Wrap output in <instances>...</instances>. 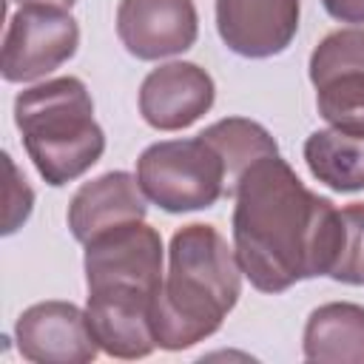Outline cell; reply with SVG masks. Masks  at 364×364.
I'll return each instance as SVG.
<instances>
[{
    "mask_svg": "<svg viewBox=\"0 0 364 364\" xmlns=\"http://www.w3.org/2000/svg\"><path fill=\"white\" fill-rule=\"evenodd\" d=\"M301 350L313 364H364V307L355 301L316 307L307 316Z\"/></svg>",
    "mask_w": 364,
    "mask_h": 364,
    "instance_id": "obj_13",
    "label": "cell"
},
{
    "mask_svg": "<svg viewBox=\"0 0 364 364\" xmlns=\"http://www.w3.org/2000/svg\"><path fill=\"white\" fill-rule=\"evenodd\" d=\"M3 159H6V168H9V173H11V182H9V208H6V225H3V233L9 236V233H14V230L28 219L31 205H34V191H31V188L26 185V179L17 173L11 156L6 154Z\"/></svg>",
    "mask_w": 364,
    "mask_h": 364,
    "instance_id": "obj_17",
    "label": "cell"
},
{
    "mask_svg": "<svg viewBox=\"0 0 364 364\" xmlns=\"http://www.w3.org/2000/svg\"><path fill=\"white\" fill-rule=\"evenodd\" d=\"M85 287L91 307L154 310L162 284V236L145 219L122 222L85 242Z\"/></svg>",
    "mask_w": 364,
    "mask_h": 364,
    "instance_id": "obj_4",
    "label": "cell"
},
{
    "mask_svg": "<svg viewBox=\"0 0 364 364\" xmlns=\"http://www.w3.org/2000/svg\"><path fill=\"white\" fill-rule=\"evenodd\" d=\"M233 199V250L256 290L284 293L296 282L330 276L341 210L313 193L282 154L256 159L239 176Z\"/></svg>",
    "mask_w": 364,
    "mask_h": 364,
    "instance_id": "obj_1",
    "label": "cell"
},
{
    "mask_svg": "<svg viewBox=\"0 0 364 364\" xmlns=\"http://www.w3.org/2000/svg\"><path fill=\"white\" fill-rule=\"evenodd\" d=\"M236 250L213 225H185L171 236L168 273L154 299L151 327L159 350L179 353L210 338L242 296Z\"/></svg>",
    "mask_w": 364,
    "mask_h": 364,
    "instance_id": "obj_2",
    "label": "cell"
},
{
    "mask_svg": "<svg viewBox=\"0 0 364 364\" xmlns=\"http://www.w3.org/2000/svg\"><path fill=\"white\" fill-rule=\"evenodd\" d=\"M321 6L338 23L364 26V0H321Z\"/></svg>",
    "mask_w": 364,
    "mask_h": 364,
    "instance_id": "obj_18",
    "label": "cell"
},
{
    "mask_svg": "<svg viewBox=\"0 0 364 364\" xmlns=\"http://www.w3.org/2000/svg\"><path fill=\"white\" fill-rule=\"evenodd\" d=\"M80 26L68 9L54 6H20L3 37V80L31 82L77 54Z\"/></svg>",
    "mask_w": 364,
    "mask_h": 364,
    "instance_id": "obj_7",
    "label": "cell"
},
{
    "mask_svg": "<svg viewBox=\"0 0 364 364\" xmlns=\"http://www.w3.org/2000/svg\"><path fill=\"white\" fill-rule=\"evenodd\" d=\"M304 162L310 173L336 193L364 191V136L336 128L313 131L304 139Z\"/></svg>",
    "mask_w": 364,
    "mask_h": 364,
    "instance_id": "obj_14",
    "label": "cell"
},
{
    "mask_svg": "<svg viewBox=\"0 0 364 364\" xmlns=\"http://www.w3.org/2000/svg\"><path fill=\"white\" fill-rule=\"evenodd\" d=\"M14 341L34 364H88L100 355L85 310L71 301H37L14 321Z\"/></svg>",
    "mask_w": 364,
    "mask_h": 364,
    "instance_id": "obj_8",
    "label": "cell"
},
{
    "mask_svg": "<svg viewBox=\"0 0 364 364\" xmlns=\"http://www.w3.org/2000/svg\"><path fill=\"white\" fill-rule=\"evenodd\" d=\"M330 279L341 284H364V202L341 208V242Z\"/></svg>",
    "mask_w": 364,
    "mask_h": 364,
    "instance_id": "obj_16",
    "label": "cell"
},
{
    "mask_svg": "<svg viewBox=\"0 0 364 364\" xmlns=\"http://www.w3.org/2000/svg\"><path fill=\"white\" fill-rule=\"evenodd\" d=\"M301 0H216L222 43L247 60L282 54L299 31Z\"/></svg>",
    "mask_w": 364,
    "mask_h": 364,
    "instance_id": "obj_10",
    "label": "cell"
},
{
    "mask_svg": "<svg viewBox=\"0 0 364 364\" xmlns=\"http://www.w3.org/2000/svg\"><path fill=\"white\" fill-rule=\"evenodd\" d=\"M148 196L142 193L136 176L125 171H108L85 185L68 202V228L71 236L85 245L97 233L117 228L122 222L145 219Z\"/></svg>",
    "mask_w": 364,
    "mask_h": 364,
    "instance_id": "obj_12",
    "label": "cell"
},
{
    "mask_svg": "<svg viewBox=\"0 0 364 364\" xmlns=\"http://www.w3.org/2000/svg\"><path fill=\"white\" fill-rule=\"evenodd\" d=\"M117 37L136 60H162L188 51L199 37L193 0H119Z\"/></svg>",
    "mask_w": 364,
    "mask_h": 364,
    "instance_id": "obj_9",
    "label": "cell"
},
{
    "mask_svg": "<svg viewBox=\"0 0 364 364\" xmlns=\"http://www.w3.org/2000/svg\"><path fill=\"white\" fill-rule=\"evenodd\" d=\"M316 108L330 128L364 136V26L330 31L310 54Z\"/></svg>",
    "mask_w": 364,
    "mask_h": 364,
    "instance_id": "obj_6",
    "label": "cell"
},
{
    "mask_svg": "<svg viewBox=\"0 0 364 364\" xmlns=\"http://www.w3.org/2000/svg\"><path fill=\"white\" fill-rule=\"evenodd\" d=\"M14 125L37 173L51 188L80 179L105 151L94 102L80 77H54L14 100Z\"/></svg>",
    "mask_w": 364,
    "mask_h": 364,
    "instance_id": "obj_3",
    "label": "cell"
},
{
    "mask_svg": "<svg viewBox=\"0 0 364 364\" xmlns=\"http://www.w3.org/2000/svg\"><path fill=\"white\" fill-rule=\"evenodd\" d=\"M216 100L213 77L196 63H165L139 85V114L156 131L191 128Z\"/></svg>",
    "mask_w": 364,
    "mask_h": 364,
    "instance_id": "obj_11",
    "label": "cell"
},
{
    "mask_svg": "<svg viewBox=\"0 0 364 364\" xmlns=\"http://www.w3.org/2000/svg\"><path fill=\"white\" fill-rule=\"evenodd\" d=\"M136 182L165 213L205 210L228 196L225 159L202 134L148 145L136 159Z\"/></svg>",
    "mask_w": 364,
    "mask_h": 364,
    "instance_id": "obj_5",
    "label": "cell"
},
{
    "mask_svg": "<svg viewBox=\"0 0 364 364\" xmlns=\"http://www.w3.org/2000/svg\"><path fill=\"white\" fill-rule=\"evenodd\" d=\"M20 6H54V9H71L77 0H11Z\"/></svg>",
    "mask_w": 364,
    "mask_h": 364,
    "instance_id": "obj_19",
    "label": "cell"
},
{
    "mask_svg": "<svg viewBox=\"0 0 364 364\" xmlns=\"http://www.w3.org/2000/svg\"><path fill=\"white\" fill-rule=\"evenodd\" d=\"M202 136L219 151V156L225 159L228 168V196H233L239 176L262 156L279 154L276 139L270 136V131L253 119L245 117H228L219 119L213 125H208L202 131Z\"/></svg>",
    "mask_w": 364,
    "mask_h": 364,
    "instance_id": "obj_15",
    "label": "cell"
}]
</instances>
